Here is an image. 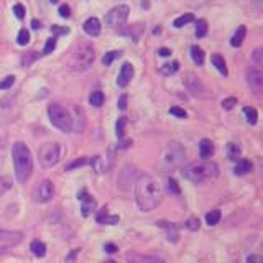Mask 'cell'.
<instances>
[{"label": "cell", "mask_w": 263, "mask_h": 263, "mask_svg": "<svg viewBox=\"0 0 263 263\" xmlns=\"http://www.w3.org/2000/svg\"><path fill=\"white\" fill-rule=\"evenodd\" d=\"M12 156H13L16 179H18L20 183H27L33 171V158H31L30 148L23 142H16L13 143V148H12Z\"/></svg>", "instance_id": "cell-3"}, {"label": "cell", "mask_w": 263, "mask_h": 263, "mask_svg": "<svg viewBox=\"0 0 263 263\" xmlns=\"http://www.w3.org/2000/svg\"><path fill=\"white\" fill-rule=\"evenodd\" d=\"M168 191H170L171 194H176V196L181 193L179 184L176 183V179H173V178H170V179H168Z\"/></svg>", "instance_id": "cell-38"}, {"label": "cell", "mask_w": 263, "mask_h": 263, "mask_svg": "<svg viewBox=\"0 0 263 263\" xmlns=\"http://www.w3.org/2000/svg\"><path fill=\"white\" fill-rule=\"evenodd\" d=\"M53 196H54V184H53V181H49V179H41L40 183L33 187V193H31L33 201L38 204L49 202L53 199Z\"/></svg>", "instance_id": "cell-9"}, {"label": "cell", "mask_w": 263, "mask_h": 263, "mask_svg": "<svg viewBox=\"0 0 263 263\" xmlns=\"http://www.w3.org/2000/svg\"><path fill=\"white\" fill-rule=\"evenodd\" d=\"M12 186H13V179L10 176H0V196L10 191Z\"/></svg>", "instance_id": "cell-29"}, {"label": "cell", "mask_w": 263, "mask_h": 263, "mask_svg": "<svg viewBox=\"0 0 263 263\" xmlns=\"http://www.w3.org/2000/svg\"><path fill=\"white\" fill-rule=\"evenodd\" d=\"M51 33H53V35H66V33H69V28L60 27V25H53V27H51Z\"/></svg>", "instance_id": "cell-46"}, {"label": "cell", "mask_w": 263, "mask_h": 263, "mask_svg": "<svg viewBox=\"0 0 263 263\" xmlns=\"http://www.w3.org/2000/svg\"><path fill=\"white\" fill-rule=\"evenodd\" d=\"M134 74H135L134 66H132L130 63H123L122 68H120V72H119V78H117V86L127 87L130 84L132 78H134Z\"/></svg>", "instance_id": "cell-12"}, {"label": "cell", "mask_w": 263, "mask_h": 263, "mask_svg": "<svg viewBox=\"0 0 263 263\" xmlns=\"http://www.w3.org/2000/svg\"><path fill=\"white\" fill-rule=\"evenodd\" d=\"M104 263H117V261H114V260H109V261H104Z\"/></svg>", "instance_id": "cell-57"}, {"label": "cell", "mask_w": 263, "mask_h": 263, "mask_svg": "<svg viewBox=\"0 0 263 263\" xmlns=\"http://www.w3.org/2000/svg\"><path fill=\"white\" fill-rule=\"evenodd\" d=\"M252 60L257 66H261L263 64V48H257L255 51L252 53Z\"/></svg>", "instance_id": "cell-37"}, {"label": "cell", "mask_w": 263, "mask_h": 263, "mask_svg": "<svg viewBox=\"0 0 263 263\" xmlns=\"http://www.w3.org/2000/svg\"><path fill=\"white\" fill-rule=\"evenodd\" d=\"M214 155V143L209 138H202L199 143V156L202 160H208Z\"/></svg>", "instance_id": "cell-18"}, {"label": "cell", "mask_w": 263, "mask_h": 263, "mask_svg": "<svg viewBox=\"0 0 263 263\" xmlns=\"http://www.w3.org/2000/svg\"><path fill=\"white\" fill-rule=\"evenodd\" d=\"M48 117L49 122L53 123V127L60 128L64 134H69L72 132V119H71V114L64 109L63 105L60 104H51L48 107Z\"/></svg>", "instance_id": "cell-5"}, {"label": "cell", "mask_w": 263, "mask_h": 263, "mask_svg": "<svg viewBox=\"0 0 263 263\" xmlns=\"http://www.w3.org/2000/svg\"><path fill=\"white\" fill-rule=\"evenodd\" d=\"M158 54L163 56V58H168V56H171V49L170 48H160L158 49Z\"/></svg>", "instance_id": "cell-52"}, {"label": "cell", "mask_w": 263, "mask_h": 263, "mask_svg": "<svg viewBox=\"0 0 263 263\" xmlns=\"http://www.w3.org/2000/svg\"><path fill=\"white\" fill-rule=\"evenodd\" d=\"M170 114H171V115H175V117H178V119H186V117H187L186 110L179 109V107H171V109H170Z\"/></svg>", "instance_id": "cell-44"}, {"label": "cell", "mask_w": 263, "mask_h": 263, "mask_svg": "<svg viewBox=\"0 0 263 263\" xmlns=\"http://www.w3.org/2000/svg\"><path fill=\"white\" fill-rule=\"evenodd\" d=\"M260 261V257H255V255H250L249 258H247V263H258Z\"/></svg>", "instance_id": "cell-53"}, {"label": "cell", "mask_w": 263, "mask_h": 263, "mask_svg": "<svg viewBox=\"0 0 263 263\" xmlns=\"http://www.w3.org/2000/svg\"><path fill=\"white\" fill-rule=\"evenodd\" d=\"M130 8L127 5H117L109 10V13L105 15V25L110 28H120L127 23L128 20Z\"/></svg>", "instance_id": "cell-8"}, {"label": "cell", "mask_w": 263, "mask_h": 263, "mask_svg": "<svg viewBox=\"0 0 263 263\" xmlns=\"http://www.w3.org/2000/svg\"><path fill=\"white\" fill-rule=\"evenodd\" d=\"M181 173L187 181H191L194 184H205L219 176V166L214 161L202 160L186 164Z\"/></svg>", "instance_id": "cell-2"}, {"label": "cell", "mask_w": 263, "mask_h": 263, "mask_svg": "<svg viewBox=\"0 0 263 263\" xmlns=\"http://www.w3.org/2000/svg\"><path fill=\"white\" fill-rule=\"evenodd\" d=\"M253 4H255V5H257V7L260 8V7H261V4H263V0H253Z\"/></svg>", "instance_id": "cell-56"}, {"label": "cell", "mask_w": 263, "mask_h": 263, "mask_svg": "<svg viewBox=\"0 0 263 263\" xmlns=\"http://www.w3.org/2000/svg\"><path fill=\"white\" fill-rule=\"evenodd\" d=\"M2 158H4V146L0 145V163H2Z\"/></svg>", "instance_id": "cell-55"}, {"label": "cell", "mask_w": 263, "mask_h": 263, "mask_svg": "<svg viewBox=\"0 0 263 263\" xmlns=\"http://www.w3.org/2000/svg\"><path fill=\"white\" fill-rule=\"evenodd\" d=\"M58 12H60V15L63 16V18H69V16H71V8H69V5H66V4L61 5Z\"/></svg>", "instance_id": "cell-48"}, {"label": "cell", "mask_w": 263, "mask_h": 263, "mask_svg": "<svg viewBox=\"0 0 263 263\" xmlns=\"http://www.w3.org/2000/svg\"><path fill=\"white\" fill-rule=\"evenodd\" d=\"M38 160L43 168H53L61 160V145L60 143H46L40 148Z\"/></svg>", "instance_id": "cell-6"}, {"label": "cell", "mask_w": 263, "mask_h": 263, "mask_svg": "<svg viewBox=\"0 0 263 263\" xmlns=\"http://www.w3.org/2000/svg\"><path fill=\"white\" fill-rule=\"evenodd\" d=\"M40 27H41V23H40L38 20H31V28H33V30H38Z\"/></svg>", "instance_id": "cell-54"}, {"label": "cell", "mask_w": 263, "mask_h": 263, "mask_svg": "<svg viewBox=\"0 0 263 263\" xmlns=\"http://www.w3.org/2000/svg\"><path fill=\"white\" fill-rule=\"evenodd\" d=\"M58 2H60V0H51V4H58Z\"/></svg>", "instance_id": "cell-58"}, {"label": "cell", "mask_w": 263, "mask_h": 263, "mask_svg": "<svg viewBox=\"0 0 263 263\" xmlns=\"http://www.w3.org/2000/svg\"><path fill=\"white\" fill-rule=\"evenodd\" d=\"M78 199H81L82 202V208H81V212H82V216L84 217H89L90 216V212H92L96 209V199H92V196H89L87 191H81L78 194Z\"/></svg>", "instance_id": "cell-13"}, {"label": "cell", "mask_w": 263, "mask_h": 263, "mask_svg": "<svg viewBox=\"0 0 263 263\" xmlns=\"http://www.w3.org/2000/svg\"><path fill=\"white\" fill-rule=\"evenodd\" d=\"M2 252H4V250H0V253H2Z\"/></svg>", "instance_id": "cell-59"}, {"label": "cell", "mask_w": 263, "mask_h": 263, "mask_svg": "<svg viewBox=\"0 0 263 263\" xmlns=\"http://www.w3.org/2000/svg\"><path fill=\"white\" fill-rule=\"evenodd\" d=\"M178 69H179V63L178 61H173V63L163 64L161 68H160V72L164 74V76H171V74H175Z\"/></svg>", "instance_id": "cell-28"}, {"label": "cell", "mask_w": 263, "mask_h": 263, "mask_svg": "<svg viewBox=\"0 0 263 263\" xmlns=\"http://www.w3.org/2000/svg\"><path fill=\"white\" fill-rule=\"evenodd\" d=\"M243 114H245V117H247V122L250 123V125H255L258 120V112L253 109V107H245L243 109Z\"/></svg>", "instance_id": "cell-31"}, {"label": "cell", "mask_w": 263, "mask_h": 263, "mask_svg": "<svg viewBox=\"0 0 263 263\" xmlns=\"http://www.w3.org/2000/svg\"><path fill=\"white\" fill-rule=\"evenodd\" d=\"M33 60H36V54H35V51H31V54H28V56H23V60H22V63H23V66H28Z\"/></svg>", "instance_id": "cell-49"}, {"label": "cell", "mask_w": 263, "mask_h": 263, "mask_svg": "<svg viewBox=\"0 0 263 263\" xmlns=\"http://www.w3.org/2000/svg\"><path fill=\"white\" fill-rule=\"evenodd\" d=\"M96 220L99 222V224H109V226H115L117 222L120 220L119 216H109V212H107V209H101L97 212V216H96Z\"/></svg>", "instance_id": "cell-17"}, {"label": "cell", "mask_w": 263, "mask_h": 263, "mask_svg": "<svg viewBox=\"0 0 263 263\" xmlns=\"http://www.w3.org/2000/svg\"><path fill=\"white\" fill-rule=\"evenodd\" d=\"M16 41H18V45L25 46V45H28V41H30V33L27 28H22L18 31V36H16Z\"/></svg>", "instance_id": "cell-36"}, {"label": "cell", "mask_w": 263, "mask_h": 263, "mask_svg": "<svg viewBox=\"0 0 263 263\" xmlns=\"http://www.w3.org/2000/svg\"><path fill=\"white\" fill-rule=\"evenodd\" d=\"M54 48H56V36H53V38H49V40L46 41V45H45V51H43V54H49V53H53V51H54Z\"/></svg>", "instance_id": "cell-40"}, {"label": "cell", "mask_w": 263, "mask_h": 263, "mask_svg": "<svg viewBox=\"0 0 263 263\" xmlns=\"http://www.w3.org/2000/svg\"><path fill=\"white\" fill-rule=\"evenodd\" d=\"M30 249H31L33 255L38 257V258H43L46 255V245L43 242H40V240H33L31 245H30Z\"/></svg>", "instance_id": "cell-22"}, {"label": "cell", "mask_w": 263, "mask_h": 263, "mask_svg": "<svg viewBox=\"0 0 263 263\" xmlns=\"http://www.w3.org/2000/svg\"><path fill=\"white\" fill-rule=\"evenodd\" d=\"M240 146H238L237 143H229L227 145V156H229V160H232V161H238L240 160Z\"/></svg>", "instance_id": "cell-24"}, {"label": "cell", "mask_w": 263, "mask_h": 263, "mask_svg": "<svg viewBox=\"0 0 263 263\" xmlns=\"http://www.w3.org/2000/svg\"><path fill=\"white\" fill-rule=\"evenodd\" d=\"M13 82H15V76H7L4 81H0V89H2V90L10 89L13 86Z\"/></svg>", "instance_id": "cell-41"}, {"label": "cell", "mask_w": 263, "mask_h": 263, "mask_svg": "<svg viewBox=\"0 0 263 263\" xmlns=\"http://www.w3.org/2000/svg\"><path fill=\"white\" fill-rule=\"evenodd\" d=\"M189 230H197L199 229V226H201V222H199V219H196V217H191V219H187V222L184 224Z\"/></svg>", "instance_id": "cell-45"}, {"label": "cell", "mask_w": 263, "mask_h": 263, "mask_svg": "<svg viewBox=\"0 0 263 263\" xmlns=\"http://www.w3.org/2000/svg\"><path fill=\"white\" fill-rule=\"evenodd\" d=\"M13 13H15V16L18 20H23L25 18V13H27V12H25V7L22 4H16V5H13Z\"/></svg>", "instance_id": "cell-42"}, {"label": "cell", "mask_w": 263, "mask_h": 263, "mask_svg": "<svg viewBox=\"0 0 263 263\" xmlns=\"http://www.w3.org/2000/svg\"><path fill=\"white\" fill-rule=\"evenodd\" d=\"M212 64L216 66V69L220 72V74H224V76H227V64H226V61H224V58L222 56H219V54H212Z\"/></svg>", "instance_id": "cell-23"}, {"label": "cell", "mask_w": 263, "mask_h": 263, "mask_svg": "<svg viewBox=\"0 0 263 263\" xmlns=\"http://www.w3.org/2000/svg\"><path fill=\"white\" fill-rule=\"evenodd\" d=\"M205 35H208V22H205V20H197V23H196V36L202 38Z\"/></svg>", "instance_id": "cell-34"}, {"label": "cell", "mask_w": 263, "mask_h": 263, "mask_svg": "<svg viewBox=\"0 0 263 263\" xmlns=\"http://www.w3.org/2000/svg\"><path fill=\"white\" fill-rule=\"evenodd\" d=\"M89 102L94 107H101L104 104V94L101 90H94V92H90V96H89Z\"/></svg>", "instance_id": "cell-30"}, {"label": "cell", "mask_w": 263, "mask_h": 263, "mask_svg": "<svg viewBox=\"0 0 263 263\" xmlns=\"http://www.w3.org/2000/svg\"><path fill=\"white\" fill-rule=\"evenodd\" d=\"M191 58H193V61H194L197 66L204 64V58H205V54H204V51H202V48H199L197 45L191 46Z\"/></svg>", "instance_id": "cell-25"}, {"label": "cell", "mask_w": 263, "mask_h": 263, "mask_svg": "<svg viewBox=\"0 0 263 263\" xmlns=\"http://www.w3.org/2000/svg\"><path fill=\"white\" fill-rule=\"evenodd\" d=\"M122 56V51H109V53H105L104 58H102V64L104 66H110L114 63V60H117V58Z\"/></svg>", "instance_id": "cell-35"}, {"label": "cell", "mask_w": 263, "mask_h": 263, "mask_svg": "<svg viewBox=\"0 0 263 263\" xmlns=\"http://www.w3.org/2000/svg\"><path fill=\"white\" fill-rule=\"evenodd\" d=\"M23 234L22 232H13V230H5L0 229V242L5 243H18L22 242Z\"/></svg>", "instance_id": "cell-16"}, {"label": "cell", "mask_w": 263, "mask_h": 263, "mask_svg": "<svg viewBox=\"0 0 263 263\" xmlns=\"http://www.w3.org/2000/svg\"><path fill=\"white\" fill-rule=\"evenodd\" d=\"M183 84L186 86V89L191 92L194 97H199V99H205L209 94L208 92V87L204 86V82L201 81V78H197L196 74L193 72H186L184 78H183Z\"/></svg>", "instance_id": "cell-10"}, {"label": "cell", "mask_w": 263, "mask_h": 263, "mask_svg": "<svg viewBox=\"0 0 263 263\" xmlns=\"http://www.w3.org/2000/svg\"><path fill=\"white\" fill-rule=\"evenodd\" d=\"M84 31L86 35L89 36H99L101 35V22H99V18H96V16H89V18L84 22Z\"/></svg>", "instance_id": "cell-14"}, {"label": "cell", "mask_w": 263, "mask_h": 263, "mask_svg": "<svg viewBox=\"0 0 263 263\" xmlns=\"http://www.w3.org/2000/svg\"><path fill=\"white\" fill-rule=\"evenodd\" d=\"M220 217H222L220 211L219 209H214V211L205 214V222H208V226H217L219 222H220Z\"/></svg>", "instance_id": "cell-27"}, {"label": "cell", "mask_w": 263, "mask_h": 263, "mask_svg": "<svg viewBox=\"0 0 263 263\" xmlns=\"http://www.w3.org/2000/svg\"><path fill=\"white\" fill-rule=\"evenodd\" d=\"M89 163L97 175H104V173H107V170H109V164L105 163V160L102 158V156H94V158L89 160Z\"/></svg>", "instance_id": "cell-19"}, {"label": "cell", "mask_w": 263, "mask_h": 263, "mask_svg": "<svg viewBox=\"0 0 263 263\" xmlns=\"http://www.w3.org/2000/svg\"><path fill=\"white\" fill-rule=\"evenodd\" d=\"M252 171V163L249 160H238L237 164H235V168H234V173L237 176H243L247 175V173H250Z\"/></svg>", "instance_id": "cell-21"}, {"label": "cell", "mask_w": 263, "mask_h": 263, "mask_svg": "<svg viewBox=\"0 0 263 263\" xmlns=\"http://www.w3.org/2000/svg\"><path fill=\"white\" fill-rule=\"evenodd\" d=\"M161 158H163V163L166 164L168 168L179 166L184 160V148L176 142H171V143H168L166 148H164Z\"/></svg>", "instance_id": "cell-7"}, {"label": "cell", "mask_w": 263, "mask_h": 263, "mask_svg": "<svg viewBox=\"0 0 263 263\" xmlns=\"http://www.w3.org/2000/svg\"><path fill=\"white\" fill-rule=\"evenodd\" d=\"M104 250H105L107 253H115V252H117V247H115L114 243H105V245H104Z\"/></svg>", "instance_id": "cell-51"}, {"label": "cell", "mask_w": 263, "mask_h": 263, "mask_svg": "<svg viewBox=\"0 0 263 263\" xmlns=\"http://www.w3.org/2000/svg\"><path fill=\"white\" fill-rule=\"evenodd\" d=\"M191 22H194V15L193 13H184V15L178 16V18L173 22V27H175V28H183L184 25L191 23Z\"/></svg>", "instance_id": "cell-26"}, {"label": "cell", "mask_w": 263, "mask_h": 263, "mask_svg": "<svg viewBox=\"0 0 263 263\" xmlns=\"http://www.w3.org/2000/svg\"><path fill=\"white\" fill-rule=\"evenodd\" d=\"M127 101H128L127 94H122V96L119 97V101H117V107H119L120 110H125V109H127Z\"/></svg>", "instance_id": "cell-47"}, {"label": "cell", "mask_w": 263, "mask_h": 263, "mask_svg": "<svg viewBox=\"0 0 263 263\" xmlns=\"http://www.w3.org/2000/svg\"><path fill=\"white\" fill-rule=\"evenodd\" d=\"M125 127H127V117H119L117 123H115V134L119 138L125 135Z\"/></svg>", "instance_id": "cell-32"}, {"label": "cell", "mask_w": 263, "mask_h": 263, "mask_svg": "<svg viewBox=\"0 0 263 263\" xmlns=\"http://www.w3.org/2000/svg\"><path fill=\"white\" fill-rule=\"evenodd\" d=\"M86 163H89V160L86 158V156H82V158H79V160H76V161H72L71 164H68V166H66V170H74V168L84 166Z\"/></svg>", "instance_id": "cell-43"}, {"label": "cell", "mask_w": 263, "mask_h": 263, "mask_svg": "<svg viewBox=\"0 0 263 263\" xmlns=\"http://www.w3.org/2000/svg\"><path fill=\"white\" fill-rule=\"evenodd\" d=\"M163 197L161 184L150 175H142L135 183V199L140 211L152 212L158 208Z\"/></svg>", "instance_id": "cell-1"}, {"label": "cell", "mask_w": 263, "mask_h": 263, "mask_svg": "<svg viewBox=\"0 0 263 263\" xmlns=\"http://www.w3.org/2000/svg\"><path fill=\"white\" fill-rule=\"evenodd\" d=\"M96 60V53H94V48L92 45L89 43H81L74 48V51L71 54V60H69V68L74 72H84L87 71L90 66H92Z\"/></svg>", "instance_id": "cell-4"}, {"label": "cell", "mask_w": 263, "mask_h": 263, "mask_svg": "<svg viewBox=\"0 0 263 263\" xmlns=\"http://www.w3.org/2000/svg\"><path fill=\"white\" fill-rule=\"evenodd\" d=\"M130 145H132V140H122V142L117 145V148L119 150H127V148H130Z\"/></svg>", "instance_id": "cell-50"}, {"label": "cell", "mask_w": 263, "mask_h": 263, "mask_svg": "<svg viewBox=\"0 0 263 263\" xmlns=\"http://www.w3.org/2000/svg\"><path fill=\"white\" fill-rule=\"evenodd\" d=\"M235 105H237V99L235 97H227V99L222 101V109H226V110L234 109Z\"/></svg>", "instance_id": "cell-39"}, {"label": "cell", "mask_w": 263, "mask_h": 263, "mask_svg": "<svg viewBox=\"0 0 263 263\" xmlns=\"http://www.w3.org/2000/svg\"><path fill=\"white\" fill-rule=\"evenodd\" d=\"M245 35H247V28H245V25H240V27L237 28V31L234 33L232 40H230V45H232L234 48L242 46L243 40H245Z\"/></svg>", "instance_id": "cell-20"}, {"label": "cell", "mask_w": 263, "mask_h": 263, "mask_svg": "<svg viewBox=\"0 0 263 263\" xmlns=\"http://www.w3.org/2000/svg\"><path fill=\"white\" fill-rule=\"evenodd\" d=\"M127 260L130 263H164V260L153 257V255H140V253H128Z\"/></svg>", "instance_id": "cell-15"}, {"label": "cell", "mask_w": 263, "mask_h": 263, "mask_svg": "<svg viewBox=\"0 0 263 263\" xmlns=\"http://www.w3.org/2000/svg\"><path fill=\"white\" fill-rule=\"evenodd\" d=\"M158 226H161V227H164L168 230V240L170 242H176L178 240V232H176L175 226H168L166 222H158Z\"/></svg>", "instance_id": "cell-33"}, {"label": "cell", "mask_w": 263, "mask_h": 263, "mask_svg": "<svg viewBox=\"0 0 263 263\" xmlns=\"http://www.w3.org/2000/svg\"><path fill=\"white\" fill-rule=\"evenodd\" d=\"M245 76H247V84H249V87L255 92V96L261 97V94H263V72L260 69L250 68V69H247Z\"/></svg>", "instance_id": "cell-11"}]
</instances>
